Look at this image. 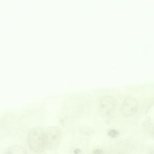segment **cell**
I'll list each match as a JSON object with an SVG mask.
<instances>
[{
    "mask_svg": "<svg viewBox=\"0 0 154 154\" xmlns=\"http://www.w3.org/2000/svg\"><path fill=\"white\" fill-rule=\"evenodd\" d=\"M107 134L109 137H112V138H116L117 137L119 136V132L114 129H109L107 132Z\"/></svg>",
    "mask_w": 154,
    "mask_h": 154,
    "instance_id": "obj_6",
    "label": "cell"
},
{
    "mask_svg": "<svg viewBox=\"0 0 154 154\" xmlns=\"http://www.w3.org/2000/svg\"><path fill=\"white\" fill-rule=\"evenodd\" d=\"M93 153V154H102V150L100 149H95Z\"/></svg>",
    "mask_w": 154,
    "mask_h": 154,
    "instance_id": "obj_7",
    "label": "cell"
},
{
    "mask_svg": "<svg viewBox=\"0 0 154 154\" xmlns=\"http://www.w3.org/2000/svg\"><path fill=\"white\" fill-rule=\"evenodd\" d=\"M29 148L36 153H42L45 149V132L39 127H35L29 130L27 136Z\"/></svg>",
    "mask_w": 154,
    "mask_h": 154,
    "instance_id": "obj_1",
    "label": "cell"
},
{
    "mask_svg": "<svg viewBox=\"0 0 154 154\" xmlns=\"http://www.w3.org/2000/svg\"><path fill=\"white\" fill-rule=\"evenodd\" d=\"M116 102L114 97L110 95L102 96L99 101V112L105 117L111 116L115 111Z\"/></svg>",
    "mask_w": 154,
    "mask_h": 154,
    "instance_id": "obj_3",
    "label": "cell"
},
{
    "mask_svg": "<svg viewBox=\"0 0 154 154\" xmlns=\"http://www.w3.org/2000/svg\"><path fill=\"white\" fill-rule=\"evenodd\" d=\"M61 140V133L60 129L56 126H51L45 131V141L46 148L55 150L58 147Z\"/></svg>",
    "mask_w": 154,
    "mask_h": 154,
    "instance_id": "obj_2",
    "label": "cell"
},
{
    "mask_svg": "<svg viewBox=\"0 0 154 154\" xmlns=\"http://www.w3.org/2000/svg\"><path fill=\"white\" fill-rule=\"evenodd\" d=\"M138 102L134 97L127 96L123 100L121 111L125 116L129 117L135 114L138 109Z\"/></svg>",
    "mask_w": 154,
    "mask_h": 154,
    "instance_id": "obj_4",
    "label": "cell"
},
{
    "mask_svg": "<svg viewBox=\"0 0 154 154\" xmlns=\"http://www.w3.org/2000/svg\"><path fill=\"white\" fill-rule=\"evenodd\" d=\"M4 154H26V151L20 146L13 145L7 149Z\"/></svg>",
    "mask_w": 154,
    "mask_h": 154,
    "instance_id": "obj_5",
    "label": "cell"
}]
</instances>
